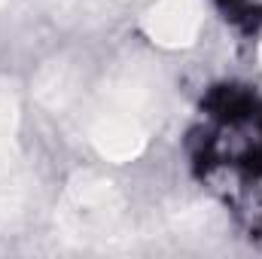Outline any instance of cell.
I'll return each mask as SVG.
<instances>
[{"instance_id": "obj_1", "label": "cell", "mask_w": 262, "mask_h": 259, "mask_svg": "<svg viewBox=\"0 0 262 259\" xmlns=\"http://www.w3.org/2000/svg\"><path fill=\"white\" fill-rule=\"evenodd\" d=\"M162 104L165 82L156 64L146 58H125L113 64L89 107L85 131L92 146L107 162L137 159L159 125Z\"/></svg>"}, {"instance_id": "obj_2", "label": "cell", "mask_w": 262, "mask_h": 259, "mask_svg": "<svg viewBox=\"0 0 262 259\" xmlns=\"http://www.w3.org/2000/svg\"><path fill=\"white\" fill-rule=\"evenodd\" d=\"M55 223L58 235L79 250H125L134 241V223L119 186L95 171H82L67 183Z\"/></svg>"}, {"instance_id": "obj_3", "label": "cell", "mask_w": 262, "mask_h": 259, "mask_svg": "<svg viewBox=\"0 0 262 259\" xmlns=\"http://www.w3.org/2000/svg\"><path fill=\"white\" fill-rule=\"evenodd\" d=\"M28 210V171L18 146V98L0 79V229H12Z\"/></svg>"}, {"instance_id": "obj_4", "label": "cell", "mask_w": 262, "mask_h": 259, "mask_svg": "<svg viewBox=\"0 0 262 259\" xmlns=\"http://www.w3.org/2000/svg\"><path fill=\"white\" fill-rule=\"evenodd\" d=\"M143 31L165 49L192 46L201 31V0H156L143 12Z\"/></svg>"}, {"instance_id": "obj_5", "label": "cell", "mask_w": 262, "mask_h": 259, "mask_svg": "<svg viewBox=\"0 0 262 259\" xmlns=\"http://www.w3.org/2000/svg\"><path fill=\"white\" fill-rule=\"evenodd\" d=\"M259 61H262V49H259Z\"/></svg>"}]
</instances>
